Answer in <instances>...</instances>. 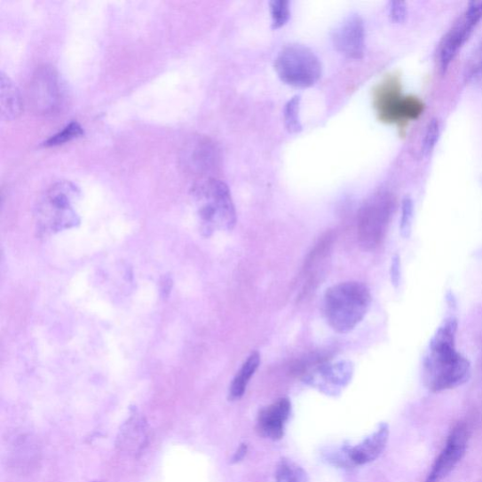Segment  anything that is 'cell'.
I'll list each match as a JSON object with an SVG mask.
<instances>
[{
  "instance_id": "obj_5",
  "label": "cell",
  "mask_w": 482,
  "mask_h": 482,
  "mask_svg": "<svg viewBox=\"0 0 482 482\" xmlns=\"http://www.w3.org/2000/svg\"><path fill=\"white\" fill-rule=\"evenodd\" d=\"M274 68L280 80L295 88L313 86L322 72L320 59L303 44L286 46L276 57Z\"/></svg>"
},
{
  "instance_id": "obj_27",
  "label": "cell",
  "mask_w": 482,
  "mask_h": 482,
  "mask_svg": "<svg viewBox=\"0 0 482 482\" xmlns=\"http://www.w3.org/2000/svg\"><path fill=\"white\" fill-rule=\"evenodd\" d=\"M390 14L393 22L402 23L407 17V4L403 2H392L391 4Z\"/></svg>"
},
{
  "instance_id": "obj_25",
  "label": "cell",
  "mask_w": 482,
  "mask_h": 482,
  "mask_svg": "<svg viewBox=\"0 0 482 482\" xmlns=\"http://www.w3.org/2000/svg\"><path fill=\"white\" fill-rule=\"evenodd\" d=\"M414 219V203L410 197H406L402 201L400 235L403 239H409L412 233Z\"/></svg>"
},
{
  "instance_id": "obj_23",
  "label": "cell",
  "mask_w": 482,
  "mask_h": 482,
  "mask_svg": "<svg viewBox=\"0 0 482 482\" xmlns=\"http://www.w3.org/2000/svg\"><path fill=\"white\" fill-rule=\"evenodd\" d=\"M300 102V97H294L285 107V124L288 131L290 133H297L302 130V124L299 118Z\"/></svg>"
},
{
  "instance_id": "obj_1",
  "label": "cell",
  "mask_w": 482,
  "mask_h": 482,
  "mask_svg": "<svg viewBox=\"0 0 482 482\" xmlns=\"http://www.w3.org/2000/svg\"><path fill=\"white\" fill-rule=\"evenodd\" d=\"M192 197L201 234L210 237L217 232L231 231L237 223V212L228 186L208 178L194 186Z\"/></svg>"
},
{
  "instance_id": "obj_10",
  "label": "cell",
  "mask_w": 482,
  "mask_h": 482,
  "mask_svg": "<svg viewBox=\"0 0 482 482\" xmlns=\"http://www.w3.org/2000/svg\"><path fill=\"white\" fill-rule=\"evenodd\" d=\"M470 431L464 424L456 425L424 482H441L454 471L468 449Z\"/></svg>"
},
{
  "instance_id": "obj_20",
  "label": "cell",
  "mask_w": 482,
  "mask_h": 482,
  "mask_svg": "<svg viewBox=\"0 0 482 482\" xmlns=\"http://www.w3.org/2000/svg\"><path fill=\"white\" fill-rule=\"evenodd\" d=\"M276 482H309L305 470L298 463L282 459L276 470Z\"/></svg>"
},
{
  "instance_id": "obj_15",
  "label": "cell",
  "mask_w": 482,
  "mask_h": 482,
  "mask_svg": "<svg viewBox=\"0 0 482 482\" xmlns=\"http://www.w3.org/2000/svg\"><path fill=\"white\" fill-rule=\"evenodd\" d=\"M23 111V100L17 85L4 73L0 76V112L8 121L19 118Z\"/></svg>"
},
{
  "instance_id": "obj_26",
  "label": "cell",
  "mask_w": 482,
  "mask_h": 482,
  "mask_svg": "<svg viewBox=\"0 0 482 482\" xmlns=\"http://www.w3.org/2000/svg\"><path fill=\"white\" fill-rule=\"evenodd\" d=\"M440 135V123L438 119H432L427 127L422 152L423 155H429L439 142Z\"/></svg>"
},
{
  "instance_id": "obj_3",
  "label": "cell",
  "mask_w": 482,
  "mask_h": 482,
  "mask_svg": "<svg viewBox=\"0 0 482 482\" xmlns=\"http://www.w3.org/2000/svg\"><path fill=\"white\" fill-rule=\"evenodd\" d=\"M371 301L370 290L365 284L339 283L324 295L325 319L336 333L348 334L364 320Z\"/></svg>"
},
{
  "instance_id": "obj_7",
  "label": "cell",
  "mask_w": 482,
  "mask_h": 482,
  "mask_svg": "<svg viewBox=\"0 0 482 482\" xmlns=\"http://www.w3.org/2000/svg\"><path fill=\"white\" fill-rule=\"evenodd\" d=\"M28 99L31 110L38 115L49 116L60 111L66 101V88L54 67L37 69L29 83Z\"/></svg>"
},
{
  "instance_id": "obj_21",
  "label": "cell",
  "mask_w": 482,
  "mask_h": 482,
  "mask_svg": "<svg viewBox=\"0 0 482 482\" xmlns=\"http://www.w3.org/2000/svg\"><path fill=\"white\" fill-rule=\"evenodd\" d=\"M464 77L469 84L482 89V40L466 65Z\"/></svg>"
},
{
  "instance_id": "obj_4",
  "label": "cell",
  "mask_w": 482,
  "mask_h": 482,
  "mask_svg": "<svg viewBox=\"0 0 482 482\" xmlns=\"http://www.w3.org/2000/svg\"><path fill=\"white\" fill-rule=\"evenodd\" d=\"M471 375L469 360L455 348L430 350L423 365V380L428 390L439 393L462 385Z\"/></svg>"
},
{
  "instance_id": "obj_13",
  "label": "cell",
  "mask_w": 482,
  "mask_h": 482,
  "mask_svg": "<svg viewBox=\"0 0 482 482\" xmlns=\"http://www.w3.org/2000/svg\"><path fill=\"white\" fill-rule=\"evenodd\" d=\"M291 414V402L281 398L262 409L257 422V431L262 438L279 440L284 437L286 425Z\"/></svg>"
},
{
  "instance_id": "obj_22",
  "label": "cell",
  "mask_w": 482,
  "mask_h": 482,
  "mask_svg": "<svg viewBox=\"0 0 482 482\" xmlns=\"http://www.w3.org/2000/svg\"><path fill=\"white\" fill-rule=\"evenodd\" d=\"M84 134V130L81 124L77 122H72L67 126L55 134L44 142L45 147L59 146L73 141V139L82 137Z\"/></svg>"
},
{
  "instance_id": "obj_8",
  "label": "cell",
  "mask_w": 482,
  "mask_h": 482,
  "mask_svg": "<svg viewBox=\"0 0 482 482\" xmlns=\"http://www.w3.org/2000/svg\"><path fill=\"white\" fill-rule=\"evenodd\" d=\"M394 199L387 193L373 196L360 215L359 236L361 244L370 250L379 246L394 210Z\"/></svg>"
},
{
  "instance_id": "obj_6",
  "label": "cell",
  "mask_w": 482,
  "mask_h": 482,
  "mask_svg": "<svg viewBox=\"0 0 482 482\" xmlns=\"http://www.w3.org/2000/svg\"><path fill=\"white\" fill-rule=\"evenodd\" d=\"M375 105L381 121L403 127L421 117L423 102L413 96H403L397 76L388 77L375 91Z\"/></svg>"
},
{
  "instance_id": "obj_24",
  "label": "cell",
  "mask_w": 482,
  "mask_h": 482,
  "mask_svg": "<svg viewBox=\"0 0 482 482\" xmlns=\"http://www.w3.org/2000/svg\"><path fill=\"white\" fill-rule=\"evenodd\" d=\"M270 7L273 28L278 29L284 27L290 19L289 3L286 0H273Z\"/></svg>"
},
{
  "instance_id": "obj_17",
  "label": "cell",
  "mask_w": 482,
  "mask_h": 482,
  "mask_svg": "<svg viewBox=\"0 0 482 482\" xmlns=\"http://www.w3.org/2000/svg\"><path fill=\"white\" fill-rule=\"evenodd\" d=\"M261 357L259 352H254L248 357L229 388V399L239 400L247 390L249 383L259 367Z\"/></svg>"
},
{
  "instance_id": "obj_14",
  "label": "cell",
  "mask_w": 482,
  "mask_h": 482,
  "mask_svg": "<svg viewBox=\"0 0 482 482\" xmlns=\"http://www.w3.org/2000/svg\"><path fill=\"white\" fill-rule=\"evenodd\" d=\"M353 366L348 361L321 365L307 377V382L328 394H336L352 379Z\"/></svg>"
},
{
  "instance_id": "obj_16",
  "label": "cell",
  "mask_w": 482,
  "mask_h": 482,
  "mask_svg": "<svg viewBox=\"0 0 482 482\" xmlns=\"http://www.w3.org/2000/svg\"><path fill=\"white\" fill-rule=\"evenodd\" d=\"M119 446L126 452L137 454L146 440V423L142 418H130L121 431Z\"/></svg>"
},
{
  "instance_id": "obj_29",
  "label": "cell",
  "mask_w": 482,
  "mask_h": 482,
  "mask_svg": "<svg viewBox=\"0 0 482 482\" xmlns=\"http://www.w3.org/2000/svg\"><path fill=\"white\" fill-rule=\"evenodd\" d=\"M93 482H99V481H93Z\"/></svg>"
},
{
  "instance_id": "obj_19",
  "label": "cell",
  "mask_w": 482,
  "mask_h": 482,
  "mask_svg": "<svg viewBox=\"0 0 482 482\" xmlns=\"http://www.w3.org/2000/svg\"><path fill=\"white\" fill-rule=\"evenodd\" d=\"M458 320L455 317H449L444 320L440 328L435 332L430 342V350L454 348Z\"/></svg>"
},
{
  "instance_id": "obj_11",
  "label": "cell",
  "mask_w": 482,
  "mask_h": 482,
  "mask_svg": "<svg viewBox=\"0 0 482 482\" xmlns=\"http://www.w3.org/2000/svg\"><path fill=\"white\" fill-rule=\"evenodd\" d=\"M388 439H390V426L382 423L360 444L345 446L340 454L344 455V459L339 462L344 465L360 466L375 461L384 452Z\"/></svg>"
},
{
  "instance_id": "obj_2",
  "label": "cell",
  "mask_w": 482,
  "mask_h": 482,
  "mask_svg": "<svg viewBox=\"0 0 482 482\" xmlns=\"http://www.w3.org/2000/svg\"><path fill=\"white\" fill-rule=\"evenodd\" d=\"M81 191L69 181L54 184L38 200L35 217L40 236H51L57 233L76 227L81 217L76 210Z\"/></svg>"
},
{
  "instance_id": "obj_18",
  "label": "cell",
  "mask_w": 482,
  "mask_h": 482,
  "mask_svg": "<svg viewBox=\"0 0 482 482\" xmlns=\"http://www.w3.org/2000/svg\"><path fill=\"white\" fill-rule=\"evenodd\" d=\"M210 143L200 139L185 150L186 165L194 170H203L209 167L213 161V147Z\"/></svg>"
},
{
  "instance_id": "obj_28",
  "label": "cell",
  "mask_w": 482,
  "mask_h": 482,
  "mask_svg": "<svg viewBox=\"0 0 482 482\" xmlns=\"http://www.w3.org/2000/svg\"><path fill=\"white\" fill-rule=\"evenodd\" d=\"M391 277L392 285L395 288H398L400 285L401 279V261L400 257L398 254L394 255L392 257Z\"/></svg>"
},
{
  "instance_id": "obj_12",
  "label": "cell",
  "mask_w": 482,
  "mask_h": 482,
  "mask_svg": "<svg viewBox=\"0 0 482 482\" xmlns=\"http://www.w3.org/2000/svg\"><path fill=\"white\" fill-rule=\"evenodd\" d=\"M335 48L341 54L352 59H361L365 50V27L359 15H351L333 31Z\"/></svg>"
},
{
  "instance_id": "obj_9",
  "label": "cell",
  "mask_w": 482,
  "mask_h": 482,
  "mask_svg": "<svg viewBox=\"0 0 482 482\" xmlns=\"http://www.w3.org/2000/svg\"><path fill=\"white\" fill-rule=\"evenodd\" d=\"M482 19V2H472L443 37L439 51L440 67L446 71Z\"/></svg>"
}]
</instances>
